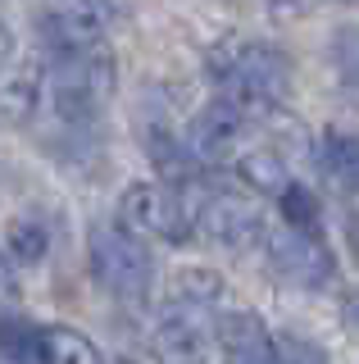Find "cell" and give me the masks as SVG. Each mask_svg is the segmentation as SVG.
Wrapping results in <instances>:
<instances>
[{"label": "cell", "instance_id": "cell-2", "mask_svg": "<svg viewBox=\"0 0 359 364\" xmlns=\"http://www.w3.org/2000/svg\"><path fill=\"white\" fill-rule=\"evenodd\" d=\"M41 96L60 123H92L100 105L114 96V60L109 50H60L41 77Z\"/></svg>", "mask_w": 359, "mask_h": 364}, {"label": "cell", "instance_id": "cell-17", "mask_svg": "<svg viewBox=\"0 0 359 364\" xmlns=\"http://www.w3.org/2000/svg\"><path fill=\"white\" fill-rule=\"evenodd\" d=\"M332 60H336V73H341V82L359 91V28H346L336 32L332 41Z\"/></svg>", "mask_w": 359, "mask_h": 364}, {"label": "cell", "instance_id": "cell-8", "mask_svg": "<svg viewBox=\"0 0 359 364\" xmlns=\"http://www.w3.org/2000/svg\"><path fill=\"white\" fill-rule=\"evenodd\" d=\"M241 136H245V109L232 105L228 96H219L192 119L187 146L200 164H228V159H241Z\"/></svg>", "mask_w": 359, "mask_h": 364}, {"label": "cell", "instance_id": "cell-20", "mask_svg": "<svg viewBox=\"0 0 359 364\" xmlns=\"http://www.w3.org/2000/svg\"><path fill=\"white\" fill-rule=\"evenodd\" d=\"M9 55H14V32H9V23L0 18V68L9 64Z\"/></svg>", "mask_w": 359, "mask_h": 364}, {"label": "cell", "instance_id": "cell-10", "mask_svg": "<svg viewBox=\"0 0 359 364\" xmlns=\"http://www.w3.org/2000/svg\"><path fill=\"white\" fill-rule=\"evenodd\" d=\"M155 355L164 364H200L205 360V328H200V318L187 310L164 314L160 328H155Z\"/></svg>", "mask_w": 359, "mask_h": 364}, {"label": "cell", "instance_id": "cell-12", "mask_svg": "<svg viewBox=\"0 0 359 364\" xmlns=\"http://www.w3.org/2000/svg\"><path fill=\"white\" fill-rule=\"evenodd\" d=\"M41 364H105L96 341L77 328H41Z\"/></svg>", "mask_w": 359, "mask_h": 364}, {"label": "cell", "instance_id": "cell-9", "mask_svg": "<svg viewBox=\"0 0 359 364\" xmlns=\"http://www.w3.org/2000/svg\"><path fill=\"white\" fill-rule=\"evenodd\" d=\"M219 341L228 364H273L277 341L268 337V328L260 323V314L250 310H232L219 318Z\"/></svg>", "mask_w": 359, "mask_h": 364}, {"label": "cell", "instance_id": "cell-16", "mask_svg": "<svg viewBox=\"0 0 359 364\" xmlns=\"http://www.w3.org/2000/svg\"><path fill=\"white\" fill-rule=\"evenodd\" d=\"M177 296L192 301V305H214L223 296V282H219V273H209V269H182L177 273Z\"/></svg>", "mask_w": 359, "mask_h": 364}, {"label": "cell", "instance_id": "cell-5", "mask_svg": "<svg viewBox=\"0 0 359 364\" xmlns=\"http://www.w3.org/2000/svg\"><path fill=\"white\" fill-rule=\"evenodd\" d=\"M109 32V0H41V37L60 50H92Z\"/></svg>", "mask_w": 359, "mask_h": 364}, {"label": "cell", "instance_id": "cell-15", "mask_svg": "<svg viewBox=\"0 0 359 364\" xmlns=\"http://www.w3.org/2000/svg\"><path fill=\"white\" fill-rule=\"evenodd\" d=\"M277 200H282V219H287V228H300V232H319L323 210H319V200H314V191H309V187H300V182H287V191H282Z\"/></svg>", "mask_w": 359, "mask_h": 364}, {"label": "cell", "instance_id": "cell-4", "mask_svg": "<svg viewBox=\"0 0 359 364\" xmlns=\"http://www.w3.org/2000/svg\"><path fill=\"white\" fill-rule=\"evenodd\" d=\"M118 219L137 237H155V242H173V246H182L196 232L192 205L164 182H132L118 196Z\"/></svg>", "mask_w": 359, "mask_h": 364}, {"label": "cell", "instance_id": "cell-11", "mask_svg": "<svg viewBox=\"0 0 359 364\" xmlns=\"http://www.w3.org/2000/svg\"><path fill=\"white\" fill-rule=\"evenodd\" d=\"M319 164H323V173H328L332 182L359 191V136L355 132H323Z\"/></svg>", "mask_w": 359, "mask_h": 364}, {"label": "cell", "instance_id": "cell-13", "mask_svg": "<svg viewBox=\"0 0 359 364\" xmlns=\"http://www.w3.org/2000/svg\"><path fill=\"white\" fill-rule=\"evenodd\" d=\"M237 168H241V178L250 182L255 191H273V196H282L287 182H291L282 155H277V151H264V146H260V151H245L237 159Z\"/></svg>", "mask_w": 359, "mask_h": 364}, {"label": "cell", "instance_id": "cell-1", "mask_svg": "<svg viewBox=\"0 0 359 364\" xmlns=\"http://www.w3.org/2000/svg\"><path fill=\"white\" fill-rule=\"evenodd\" d=\"M209 77L245 114L273 109L291 96V60L264 41H228L209 50Z\"/></svg>", "mask_w": 359, "mask_h": 364}, {"label": "cell", "instance_id": "cell-14", "mask_svg": "<svg viewBox=\"0 0 359 364\" xmlns=\"http://www.w3.org/2000/svg\"><path fill=\"white\" fill-rule=\"evenodd\" d=\"M46 246H50V232L41 219H32V214H23V219L9 223V250H14L23 264H37V259H46Z\"/></svg>", "mask_w": 359, "mask_h": 364}, {"label": "cell", "instance_id": "cell-21", "mask_svg": "<svg viewBox=\"0 0 359 364\" xmlns=\"http://www.w3.org/2000/svg\"><path fill=\"white\" fill-rule=\"evenodd\" d=\"M350 323L359 328V301H350Z\"/></svg>", "mask_w": 359, "mask_h": 364}, {"label": "cell", "instance_id": "cell-19", "mask_svg": "<svg viewBox=\"0 0 359 364\" xmlns=\"http://www.w3.org/2000/svg\"><path fill=\"white\" fill-rule=\"evenodd\" d=\"M18 301V278H14V264H9V255L0 250V305H14Z\"/></svg>", "mask_w": 359, "mask_h": 364}, {"label": "cell", "instance_id": "cell-3", "mask_svg": "<svg viewBox=\"0 0 359 364\" xmlns=\"http://www.w3.org/2000/svg\"><path fill=\"white\" fill-rule=\"evenodd\" d=\"M92 273L109 296L137 305L150 291L155 259L132 228H92Z\"/></svg>", "mask_w": 359, "mask_h": 364}, {"label": "cell", "instance_id": "cell-18", "mask_svg": "<svg viewBox=\"0 0 359 364\" xmlns=\"http://www.w3.org/2000/svg\"><path fill=\"white\" fill-rule=\"evenodd\" d=\"M273 364H323L319 346H309V341H296V337H282L277 341V355Z\"/></svg>", "mask_w": 359, "mask_h": 364}, {"label": "cell", "instance_id": "cell-7", "mask_svg": "<svg viewBox=\"0 0 359 364\" xmlns=\"http://www.w3.org/2000/svg\"><path fill=\"white\" fill-rule=\"evenodd\" d=\"M192 223H196L200 237H209V242H219V246H232V250H241V246H250V242L264 237L260 210L241 196H228V191H205V196L192 205Z\"/></svg>", "mask_w": 359, "mask_h": 364}, {"label": "cell", "instance_id": "cell-6", "mask_svg": "<svg viewBox=\"0 0 359 364\" xmlns=\"http://www.w3.org/2000/svg\"><path fill=\"white\" fill-rule=\"evenodd\" d=\"M268 259H273V269L282 273V282H291V287L319 291L336 278V259H332V250L319 242V232L287 228V232L268 237Z\"/></svg>", "mask_w": 359, "mask_h": 364}]
</instances>
